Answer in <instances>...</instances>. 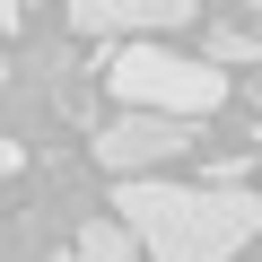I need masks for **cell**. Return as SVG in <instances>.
<instances>
[{
	"label": "cell",
	"instance_id": "obj_2",
	"mask_svg": "<svg viewBox=\"0 0 262 262\" xmlns=\"http://www.w3.org/2000/svg\"><path fill=\"white\" fill-rule=\"evenodd\" d=\"M105 88L122 105H140V114H184V122H201V114L227 105V70L219 61H184L166 44H122L105 61Z\"/></svg>",
	"mask_w": 262,
	"mask_h": 262
},
{
	"label": "cell",
	"instance_id": "obj_10",
	"mask_svg": "<svg viewBox=\"0 0 262 262\" xmlns=\"http://www.w3.org/2000/svg\"><path fill=\"white\" fill-rule=\"evenodd\" d=\"M0 79H9V61H0Z\"/></svg>",
	"mask_w": 262,
	"mask_h": 262
},
{
	"label": "cell",
	"instance_id": "obj_7",
	"mask_svg": "<svg viewBox=\"0 0 262 262\" xmlns=\"http://www.w3.org/2000/svg\"><path fill=\"white\" fill-rule=\"evenodd\" d=\"M18 166H27V149H18V140H0V175H18Z\"/></svg>",
	"mask_w": 262,
	"mask_h": 262
},
{
	"label": "cell",
	"instance_id": "obj_3",
	"mask_svg": "<svg viewBox=\"0 0 262 262\" xmlns=\"http://www.w3.org/2000/svg\"><path fill=\"white\" fill-rule=\"evenodd\" d=\"M192 140H201V131H192L184 114H140V105H122V114L96 131V166H105V175H158V166H175Z\"/></svg>",
	"mask_w": 262,
	"mask_h": 262
},
{
	"label": "cell",
	"instance_id": "obj_4",
	"mask_svg": "<svg viewBox=\"0 0 262 262\" xmlns=\"http://www.w3.org/2000/svg\"><path fill=\"white\" fill-rule=\"evenodd\" d=\"M70 27L79 35H166V27H192V0H70Z\"/></svg>",
	"mask_w": 262,
	"mask_h": 262
},
{
	"label": "cell",
	"instance_id": "obj_9",
	"mask_svg": "<svg viewBox=\"0 0 262 262\" xmlns=\"http://www.w3.org/2000/svg\"><path fill=\"white\" fill-rule=\"evenodd\" d=\"M227 9H245V18H262V0H227Z\"/></svg>",
	"mask_w": 262,
	"mask_h": 262
},
{
	"label": "cell",
	"instance_id": "obj_8",
	"mask_svg": "<svg viewBox=\"0 0 262 262\" xmlns=\"http://www.w3.org/2000/svg\"><path fill=\"white\" fill-rule=\"evenodd\" d=\"M27 9H35V0H0V27H18V18H27Z\"/></svg>",
	"mask_w": 262,
	"mask_h": 262
},
{
	"label": "cell",
	"instance_id": "obj_11",
	"mask_svg": "<svg viewBox=\"0 0 262 262\" xmlns=\"http://www.w3.org/2000/svg\"><path fill=\"white\" fill-rule=\"evenodd\" d=\"M53 262H70V253H53Z\"/></svg>",
	"mask_w": 262,
	"mask_h": 262
},
{
	"label": "cell",
	"instance_id": "obj_5",
	"mask_svg": "<svg viewBox=\"0 0 262 262\" xmlns=\"http://www.w3.org/2000/svg\"><path fill=\"white\" fill-rule=\"evenodd\" d=\"M70 262H140V236H131L122 219H88L79 245H70Z\"/></svg>",
	"mask_w": 262,
	"mask_h": 262
},
{
	"label": "cell",
	"instance_id": "obj_1",
	"mask_svg": "<svg viewBox=\"0 0 262 262\" xmlns=\"http://www.w3.org/2000/svg\"><path fill=\"white\" fill-rule=\"evenodd\" d=\"M114 219L140 236L149 262H227L262 236V201L236 184H166V175H122Z\"/></svg>",
	"mask_w": 262,
	"mask_h": 262
},
{
	"label": "cell",
	"instance_id": "obj_6",
	"mask_svg": "<svg viewBox=\"0 0 262 262\" xmlns=\"http://www.w3.org/2000/svg\"><path fill=\"white\" fill-rule=\"evenodd\" d=\"M210 61H219V70L262 61V35H253V27H236V18H219V27H210Z\"/></svg>",
	"mask_w": 262,
	"mask_h": 262
}]
</instances>
